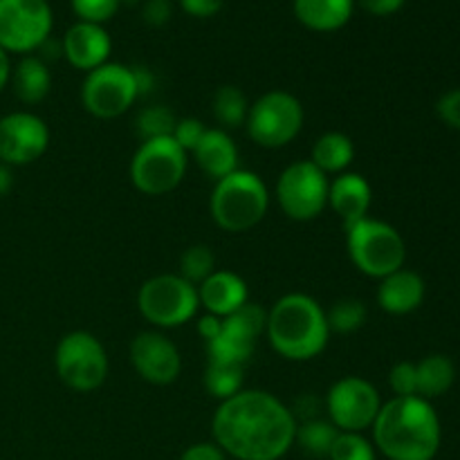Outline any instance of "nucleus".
<instances>
[{"instance_id": "nucleus-1", "label": "nucleus", "mask_w": 460, "mask_h": 460, "mask_svg": "<svg viewBox=\"0 0 460 460\" xmlns=\"http://www.w3.org/2000/svg\"><path fill=\"white\" fill-rule=\"evenodd\" d=\"M296 427L295 411L277 395L243 389L216 409L211 434L234 460H281L295 447Z\"/></svg>"}, {"instance_id": "nucleus-2", "label": "nucleus", "mask_w": 460, "mask_h": 460, "mask_svg": "<svg viewBox=\"0 0 460 460\" xmlns=\"http://www.w3.org/2000/svg\"><path fill=\"white\" fill-rule=\"evenodd\" d=\"M440 438L438 413L420 395L389 400L373 422V443L389 460H434Z\"/></svg>"}, {"instance_id": "nucleus-3", "label": "nucleus", "mask_w": 460, "mask_h": 460, "mask_svg": "<svg viewBox=\"0 0 460 460\" xmlns=\"http://www.w3.org/2000/svg\"><path fill=\"white\" fill-rule=\"evenodd\" d=\"M265 332L281 358L290 362H310L319 358L331 340L326 310L310 295L290 292L268 310Z\"/></svg>"}, {"instance_id": "nucleus-4", "label": "nucleus", "mask_w": 460, "mask_h": 460, "mask_svg": "<svg viewBox=\"0 0 460 460\" xmlns=\"http://www.w3.org/2000/svg\"><path fill=\"white\" fill-rule=\"evenodd\" d=\"M211 218L225 232H247L265 218L270 191L254 171H234L218 180L209 200Z\"/></svg>"}, {"instance_id": "nucleus-5", "label": "nucleus", "mask_w": 460, "mask_h": 460, "mask_svg": "<svg viewBox=\"0 0 460 460\" xmlns=\"http://www.w3.org/2000/svg\"><path fill=\"white\" fill-rule=\"evenodd\" d=\"M346 250L355 268L373 279L398 272L407 261V245L398 229L376 218H364L346 227Z\"/></svg>"}, {"instance_id": "nucleus-6", "label": "nucleus", "mask_w": 460, "mask_h": 460, "mask_svg": "<svg viewBox=\"0 0 460 460\" xmlns=\"http://www.w3.org/2000/svg\"><path fill=\"white\" fill-rule=\"evenodd\" d=\"M187 155L173 137L146 139L130 160V182L144 196H166L187 175Z\"/></svg>"}, {"instance_id": "nucleus-7", "label": "nucleus", "mask_w": 460, "mask_h": 460, "mask_svg": "<svg viewBox=\"0 0 460 460\" xmlns=\"http://www.w3.org/2000/svg\"><path fill=\"white\" fill-rule=\"evenodd\" d=\"M137 308L151 326L180 328L200 308L198 288L180 274H157L139 288Z\"/></svg>"}, {"instance_id": "nucleus-8", "label": "nucleus", "mask_w": 460, "mask_h": 460, "mask_svg": "<svg viewBox=\"0 0 460 460\" xmlns=\"http://www.w3.org/2000/svg\"><path fill=\"white\" fill-rule=\"evenodd\" d=\"M247 135L263 148H283L299 137L304 128V106L286 90L261 94L247 112Z\"/></svg>"}, {"instance_id": "nucleus-9", "label": "nucleus", "mask_w": 460, "mask_h": 460, "mask_svg": "<svg viewBox=\"0 0 460 460\" xmlns=\"http://www.w3.org/2000/svg\"><path fill=\"white\" fill-rule=\"evenodd\" d=\"M57 376L67 389L76 394L97 391L108 377V355L102 341L85 331L61 337L54 353Z\"/></svg>"}, {"instance_id": "nucleus-10", "label": "nucleus", "mask_w": 460, "mask_h": 460, "mask_svg": "<svg viewBox=\"0 0 460 460\" xmlns=\"http://www.w3.org/2000/svg\"><path fill=\"white\" fill-rule=\"evenodd\" d=\"M328 189H331L328 175L310 160H299L286 166L279 175L274 196L288 218L308 223L322 216L328 207Z\"/></svg>"}, {"instance_id": "nucleus-11", "label": "nucleus", "mask_w": 460, "mask_h": 460, "mask_svg": "<svg viewBox=\"0 0 460 460\" xmlns=\"http://www.w3.org/2000/svg\"><path fill=\"white\" fill-rule=\"evenodd\" d=\"M139 99L135 70L121 63H103L88 72L81 85V103L97 119H117Z\"/></svg>"}, {"instance_id": "nucleus-12", "label": "nucleus", "mask_w": 460, "mask_h": 460, "mask_svg": "<svg viewBox=\"0 0 460 460\" xmlns=\"http://www.w3.org/2000/svg\"><path fill=\"white\" fill-rule=\"evenodd\" d=\"M48 0H0V48L7 54L36 52L52 34Z\"/></svg>"}, {"instance_id": "nucleus-13", "label": "nucleus", "mask_w": 460, "mask_h": 460, "mask_svg": "<svg viewBox=\"0 0 460 460\" xmlns=\"http://www.w3.org/2000/svg\"><path fill=\"white\" fill-rule=\"evenodd\" d=\"M265 323H268L265 308L247 301L241 310L225 317L218 335L207 341L209 362L245 368V364L254 355L259 337L265 332Z\"/></svg>"}, {"instance_id": "nucleus-14", "label": "nucleus", "mask_w": 460, "mask_h": 460, "mask_svg": "<svg viewBox=\"0 0 460 460\" xmlns=\"http://www.w3.org/2000/svg\"><path fill=\"white\" fill-rule=\"evenodd\" d=\"M380 409L382 400L377 389L359 376L341 377L328 389V420L340 431L362 434L364 429H371Z\"/></svg>"}, {"instance_id": "nucleus-15", "label": "nucleus", "mask_w": 460, "mask_h": 460, "mask_svg": "<svg viewBox=\"0 0 460 460\" xmlns=\"http://www.w3.org/2000/svg\"><path fill=\"white\" fill-rule=\"evenodd\" d=\"M49 146V128L39 115L27 111L0 117V162L27 166L40 160Z\"/></svg>"}, {"instance_id": "nucleus-16", "label": "nucleus", "mask_w": 460, "mask_h": 460, "mask_svg": "<svg viewBox=\"0 0 460 460\" xmlns=\"http://www.w3.org/2000/svg\"><path fill=\"white\" fill-rule=\"evenodd\" d=\"M130 362L139 377L155 386L173 385L182 371V358L173 341L157 331L139 332L130 341Z\"/></svg>"}, {"instance_id": "nucleus-17", "label": "nucleus", "mask_w": 460, "mask_h": 460, "mask_svg": "<svg viewBox=\"0 0 460 460\" xmlns=\"http://www.w3.org/2000/svg\"><path fill=\"white\" fill-rule=\"evenodd\" d=\"M63 57L75 70L93 72L108 63L112 52L111 34L103 30V25H93V22H75L66 31L61 40Z\"/></svg>"}, {"instance_id": "nucleus-18", "label": "nucleus", "mask_w": 460, "mask_h": 460, "mask_svg": "<svg viewBox=\"0 0 460 460\" xmlns=\"http://www.w3.org/2000/svg\"><path fill=\"white\" fill-rule=\"evenodd\" d=\"M198 299L207 314L225 319L250 301V290H247L245 279L238 277L236 272L216 270L198 286Z\"/></svg>"}, {"instance_id": "nucleus-19", "label": "nucleus", "mask_w": 460, "mask_h": 460, "mask_svg": "<svg viewBox=\"0 0 460 460\" xmlns=\"http://www.w3.org/2000/svg\"><path fill=\"white\" fill-rule=\"evenodd\" d=\"M373 189L362 173H340L328 189V207L344 220V227L368 218Z\"/></svg>"}, {"instance_id": "nucleus-20", "label": "nucleus", "mask_w": 460, "mask_h": 460, "mask_svg": "<svg viewBox=\"0 0 460 460\" xmlns=\"http://www.w3.org/2000/svg\"><path fill=\"white\" fill-rule=\"evenodd\" d=\"M193 160L207 178L218 182L238 171V146L227 130L207 128L205 137L193 148Z\"/></svg>"}, {"instance_id": "nucleus-21", "label": "nucleus", "mask_w": 460, "mask_h": 460, "mask_svg": "<svg viewBox=\"0 0 460 460\" xmlns=\"http://www.w3.org/2000/svg\"><path fill=\"white\" fill-rule=\"evenodd\" d=\"M425 281L418 272L411 270H398L389 277L380 279L377 288V304L389 314H409L418 310L425 301Z\"/></svg>"}, {"instance_id": "nucleus-22", "label": "nucleus", "mask_w": 460, "mask_h": 460, "mask_svg": "<svg viewBox=\"0 0 460 460\" xmlns=\"http://www.w3.org/2000/svg\"><path fill=\"white\" fill-rule=\"evenodd\" d=\"M292 9L301 25L319 34H328L341 30L350 21L355 0H295Z\"/></svg>"}, {"instance_id": "nucleus-23", "label": "nucleus", "mask_w": 460, "mask_h": 460, "mask_svg": "<svg viewBox=\"0 0 460 460\" xmlns=\"http://www.w3.org/2000/svg\"><path fill=\"white\" fill-rule=\"evenodd\" d=\"M9 84H12L18 102L34 106V103H40L49 94L52 75H49V67L43 58L27 54L16 63V67H12Z\"/></svg>"}, {"instance_id": "nucleus-24", "label": "nucleus", "mask_w": 460, "mask_h": 460, "mask_svg": "<svg viewBox=\"0 0 460 460\" xmlns=\"http://www.w3.org/2000/svg\"><path fill=\"white\" fill-rule=\"evenodd\" d=\"M355 160V144L349 135L331 133L322 135V137L314 142L313 153H310V162H313L317 169H322L326 175H340L346 173V169L350 166V162Z\"/></svg>"}, {"instance_id": "nucleus-25", "label": "nucleus", "mask_w": 460, "mask_h": 460, "mask_svg": "<svg viewBox=\"0 0 460 460\" xmlns=\"http://www.w3.org/2000/svg\"><path fill=\"white\" fill-rule=\"evenodd\" d=\"M416 377L418 395L431 402L452 389L456 380V367L447 355H427L416 364Z\"/></svg>"}, {"instance_id": "nucleus-26", "label": "nucleus", "mask_w": 460, "mask_h": 460, "mask_svg": "<svg viewBox=\"0 0 460 460\" xmlns=\"http://www.w3.org/2000/svg\"><path fill=\"white\" fill-rule=\"evenodd\" d=\"M211 111H214V117L220 124V128L232 130L245 124L250 103H247L245 93L241 88H236V85H223V88H218L214 93Z\"/></svg>"}, {"instance_id": "nucleus-27", "label": "nucleus", "mask_w": 460, "mask_h": 460, "mask_svg": "<svg viewBox=\"0 0 460 460\" xmlns=\"http://www.w3.org/2000/svg\"><path fill=\"white\" fill-rule=\"evenodd\" d=\"M337 429L331 420H322V418H308L296 427L295 443L304 449L308 456L313 458H328L332 443H335Z\"/></svg>"}, {"instance_id": "nucleus-28", "label": "nucleus", "mask_w": 460, "mask_h": 460, "mask_svg": "<svg viewBox=\"0 0 460 460\" xmlns=\"http://www.w3.org/2000/svg\"><path fill=\"white\" fill-rule=\"evenodd\" d=\"M243 368L241 367H232V364H216L209 362L205 371V389L211 398L225 400L234 398L236 394L243 391Z\"/></svg>"}, {"instance_id": "nucleus-29", "label": "nucleus", "mask_w": 460, "mask_h": 460, "mask_svg": "<svg viewBox=\"0 0 460 460\" xmlns=\"http://www.w3.org/2000/svg\"><path fill=\"white\" fill-rule=\"evenodd\" d=\"M367 305L359 299H340L332 304L331 310H326L328 328L331 332H340V335H350V332L359 331L367 323Z\"/></svg>"}, {"instance_id": "nucleus-30", "label": "nucleus", "mask_w": 460, "mask_h": 460, "mask_svg": "<svg viewBox=\"0 0 460 460\" xmlns=\"http://www.w3.org/2000/svg\"><path fill=\"white\" fill-rule=\"evenodd\" d=\"M175 124H178V117L166 106L142 108L137 119H135V128H137L142 142L157 137H171L175 130Z\"/></svg>"}, {"instance_id": "nucleus-31", "label": "nucleus", "mask_w": 460, "mask_h": 460, "mask_svg": "<svg viewBox=\"0 0 460 460\" xmlns=\"http://www.w3.org/2000/svg\"><path fill=\"white\" fill-rule=\"evenodd\" d=\"M216 272V256L207 245H191L180 256V277L193 286H200L209 274Z\"/></svg>"}, {"instance_id": "nucleus-32", "label": "nucleus", "mask_w": 460, "mask_h": 460, "mask_svg": "<svg viewBox=\"0 0 460 460\" xmlns=\"http://www.w3.org/2000/svg\"><path fill=\"white\" fill-rule=\"evenodd\" d=\"M331 460H376V447L362 434H350V431H340L332 443Z\"/></svg>"}, {"instance_id": "nucleus-33", "label": "nucleus", "mask_w": 460, "mask_h": 460, "mask_svg": "<svg viewBox=\"0 0 460 460\" xmlns=\"http://www.w3.org/2000/svg\"><path fill=\"white\" fill-rule=\"evenodd\" d=\"M70 4L81 22L103 25L119 12L121 0H70Z\"/></svg>"}, {"instance_id": "nucleus-34", "label": "nucleus", "mask_w": 460, "mask_h": 460, "mask_svg": "<svg viewBox=\"0 0 460 460\" xmlns=\"http://www.w3.org/2000/svg\"><path fill=\"white\" fill-rule=\"evenodd\" d=\"M389 385L395 398H411L418 395V377L416 364L413 362H398L389 373Z\"/></svg>"}, {"instance_id": "nucleus-35", "label": "nucleus", "mask_w": 460, "mask_h": 460, "mask_svg": "<svg viewBox=\"0 0 460 460\" xmlns=\"http://www.w3.org/2000/svg\"><path fill=\"white\" fill-rule=\"evenodd\" d=\"M205 133L207 126L202 124L200 119H196V117H182V119H178V124H175V130L171 137L178 142V146L182 148L184 153H193V148L200 144Z\"/></svg>"}, {"instance_id": "nucleus-36", "label": "nucleus", "mask_w": 460, "mask_h": 460, "mask_svg": "<svg viewBox=\"0 0 460 460\" xmlns=\"http://www.w3.org/2000/svg\"><path fill=\"white\" fill-rule=\"evenodd\" d=\"M436 112L449 128L460 130V88L445 93L436 103Z\"/></svg>"}, {"instance_id": "nucleus-37", "label": "nucleus", "mask_w": 460, "mask_h": 460, "mask_svg": "<svg viewBox=\"0 0 460 460\" xmlns=\"http://www.w3.org/2000/svg\"><path fill=\"white\" fill-rule=\"evenodd\" d=\"M225 0H180L184 13L193 18H211L223 9Z\"/></svg>"}, {"instance_id": "nucleus-38", "label": "nucleus", "mask_w": 460, "mask_h": 460, "mask_svg": "<svg viewBox=\"0 0 460 460\" xmlns=\"http://www.w3.org/2000/svg\"><path fill=\"white\" fill-rule=\"evenodd\" d=\"M142 16L148 25L162 27L164 22H169L171 18V4L169 0H146L142 9Z\"/></svg>"}, {"instance_id": "nucleus-39", "label": "nucleus", "mask_w": 460, "mask_h": 460, "mask_svg": "<svg viewBox=\"0 0 460 460\" xmlns=\"http://www.w3.org/2000/svg\"><path fill=\"white\" fill-rule=\"evenodd\" d=\"M180 460H227V454L216 443H196L184 449Z\"/></svg>"}, {"instance_id": "nucleus-40", "label": "nucleus", "mask_w": 460, "mask_h": 460, "mask_svg": "<svg viewBox=\"0 0 460 460\" xmlns=\"http://www.w3.org/2000/svg\"><path fill=\"white\" fill-rule=\"evenodd\" d=\"M358 3L364 12L373 13V16H391V13L400 12L407 0H358Z\"/></svg>"}, {"instance_id": "nucleus-41", "label": "nucleus", "mask_w": 460, "mask_h": 460, "mask_svg": "<svg viewBox=\"0 0 460 460\" xmlns=\"http://www.w3.org/2000/svg\"><path fill=\"white\" fill-rule=\"evenodd\" d=\"M220 323H223V319L220 317H214V314H205V317L198 322V332H200V337L205 340V344L209 340H214L216 335L220 332Z\"/></svg>"}, {"instance_id": "nucleus-42", "label": "nucleus", "mask_w": 460, "mask_h": 460, "mask_svg": "<svg viewBox=\"0 0 460 460\" xmlns=\"http://www.w3.org/2000/svg\"><path fill=\"white\" fill-rule=\"evenodd\" d=\"M9 76H12V61H9V54L0 48V93L7 88Z\"/></svg>"}, {"instance_id": "nucleus-43", "label": "nucleus", "mask_w": 460, "mask_h": 460, "mask_svg": "<svg viewBox=\"0 0 460 460\" xmlns=\"http://www.w3.org/2000/svg\"><path fill=\"white\" fill-rule=\"evenodd\" d=\"M13 187V173H12V166L3 164L0 162V198L7 196Z\"/></svg>"}]
</instances>
